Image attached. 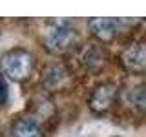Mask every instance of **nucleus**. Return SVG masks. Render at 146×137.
Segmentation results:
<instances>
[{
	"label": "nucleus",
	"mask_w": 146,
	"mask_h": 137,
	"mask_svg": "<svg viewBox=\"0 0 146 137\" xmlns=\"http://www.w3.org/2000/svg\"><path fill=\"white\" fill-rule=\"evenodd\" d=\"M122 64L128 68L130 71L135 73H143L146 66V51H144V44L143 42H133L130 44L122 53Z\"/></svg>",
	"instance_id": "39448f33"
},
{
	"label": "nucleus",
	"mask_w": 146,
	"mask_h": 137,
	"mask_svg": "<svg viewBox=\"0 0 146 137\" xmlns=\"http://www.w3.org/2000/svg\"><path fill=\"white\" fill-rule=\"evenodd\" d=\"M7 99V84H6V79L0 75V102H6Z\"/></svg>",
	"instance_id": "0eeeda50"
},
{
	"label": "nucleus",
	"mask_w": 146,
	"mask_h": 137,
	"mask_svg": "<svg viewBox=\"0 0 146 137\" xmlns=\"http://www.w3.org/2000/svg\"><path fill=\"white\" fill-rule=\"evenodd\" d=\"M77 39H79V37H77V31L73 29V27L57 26L48 33V37H46V46H48V49L53 51V53H64V51H68L71 46H75Z\"/></svg>",
	"instance_id": "f03ea898"
},
{
	"label": "nucleus",
	"mask_w": 146,
	"mask_h": 137,
	"mask_svg": "<svg viewBox=\"0 0 146 137\" xmlns=\"http://www.w3.org/2000/svg\"><path fill=\"white\" fill-rule=\"evenodd\" d=\"M119 88L113 82H102L90 95V108L97 113H104L115 104Z\"/></svg>",
	"instance_id": "7ed1b4c3"
},
{
	"label": "nucleus",
	"mask_w": 146,
	"mask_h": 137,
	"mask_svg": "<svg viewBox=\"0 0 146 137\" xmlns=\"http://www.w3.org/2000/svg\"><path fill=\"white\" fill-rule=\"evenodd\" d=\"M13 137H44V132L35 121L20 119L13 128Z\"/></svg>",
	"instance_id": "423d86ee"
},
{
	"label": "nucleus",
	"mask_w": 146,
	"mask_h": 137,
	"mask_svg": "<svg viewBox=\"0 0 146 137\" xmlns=\"http://www.w3.org/2000/svg\"><path fill=\"white\" fill-rule=\"evenodd\" d=\"M0 66H2L4 75L20 82V80H26L31 75L33 66H35V59L27 49L17 48V49H9L4 55L2 61H0Z\"/></svg>",
	"instance_id": "f257e3e1"
},
{
	"label": "nucleus",
	"mask_w": 146,
	"mask_h": 137,
	"mask_svg": "<svg viewBox=\"0 0 146 137\" xmlns=\"http://www.w3.org/2000/svg\"><path fill=\"white\" fill-rule=\"evenodd\" d=\"M88 27L90 31L97 37L99 40L102 42H108L111 40L113 37L117 35L119 31V22L115 18H106V17H95V18H90L88 20Z\"/></svg>",
	"instance_id": "20e7f679"
}]
</instances>
